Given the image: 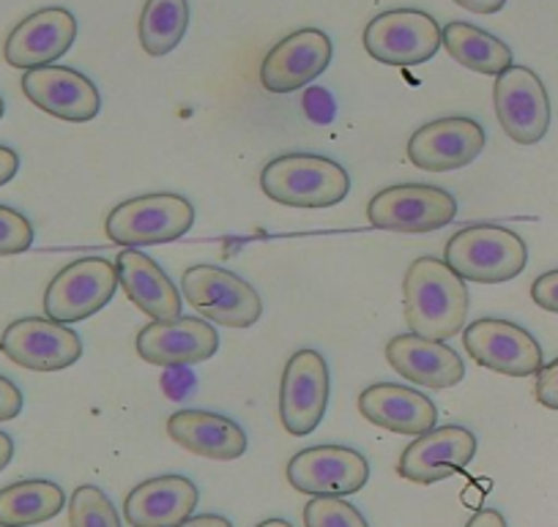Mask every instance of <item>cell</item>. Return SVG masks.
<instances>
[{
	"instance_id": "cell-1",
	"label": "cell",
	"mask_w": 558,
	"mask_h": 527,
	"mask_svg": "<svg viewBox=\"0 0 558 527\" xmlns=\"http://www.w3.org/2000/svg\"><path fill=\"white\" fill-rule=\"evenodd\" d=\"M405 322L411 333L436 342L458 336L469 317V287L452 268L438 257H418L408 266Z\"/></svg>"
},
{
	"instance_id": "cell-2",
	"label": "cell",
	"mask_w": 558,
	"mask_h": 527,
	"mask_svg": "<svg viewBox=\"0 0 558 527\" xmlns=\"http://www.w3.org/2000/svg\"><path fill=\"white\" fill-rule=\"evenodd\" d=\"M260 189L279 206L331 208L345 200L351 179L345 167L326 156L286 154L263 167Z\"/></svg>"
},
{
	"instance_id": "cell-3",
	"label": "cell",
	"mask_w": 558,
	"mask_h": 527,
	"mask_svg": "<svg viewBox=\"0 0 558 527\" xmlns=\"http://www.w3.org/2000/svg\"><path fill=\"white\" fill-rule=\"evenodd\" d=\"M444 262L476 284H501L520 277L529 262V246L501 224H471L454 233L444 249Z\"/></svg>"
},
{
	"instance_id": "cell-4",
	"label": "cell",
	"mask_w": 558,
	"mask_h": 527,
	"mask_svg": "<svg viewBox=\"0 0 558 527\" xmlns=\"http://www.w3.org/2000/svg\"><path fill=\"white\" fill-rule=\"evenodd\" d=\"M195 224V206L173 192H154L121 203L107 213L105 233L112 244L137 246L173 244L184 238Z\"/></svg>"
},
{
	"instance_id": "cell-5",
	"label": "cell",
	"mask_w": 558,
	"mask_h": 527,
	"mask_svg": "<svg viewBox=\"0 0 558 527\" xmlns=\"http://www.w3.org/2000/svg\"><path fill=\"white\" fill-rule=\"evenodd\" d=\"M444 45V30L427 12L395 9L369 20L364 28V50L386 66H418L427 63Z\"/></svg>"
},
{
	"instance_id": "cell-6",
	"label": "cell",
	"mask_w": 558,
	"mask_h": 527,
	"mask_svg": "<svg viewBox=\"0 0 558 527\" xmlns=\"http://www.w3.org/2000/svg\"><path fill=\"white\" fill-rule=\"evenodd\" d=\"M118 268L107 257H80L52 277L45 290V315L56 322H80L105 309L118 290Z\"/></svg>"
},
{
	"instance_id": "cell-7",
	"label": "cell",
	"mask_w": 558,
	"mask_h": 527,
	"mask_svg": "<svg viewBox=\"0 0 558 527\" xmlns=\"http://www.w3.org/2000/svg\"><path fill=\"white\" fill-rule=\"evenodd\" d=\"M458 217V200L430 184H400L378 192L367 206L373 228L389 233L422 235L441 230Z\"/></svg>"
},
{
	"instance_id": "cell-8",
	"label": "cell",
	"mask_w": 558,
	"mask_h": 527,
	"mask_svg": "<svg viewBox=\"0 0 558 527\" xmlns=\"http://www.w3.org/2000/svg\"><path fill=\"white\" fill-rule=\"evenodd\" d=\"M184 298L206 320L228 328H250L260 320L263 301L246 279L219 266H195L181 279Z\"/></svg>"
},
{
	"instance_id": "cell-9",
	"label": "cell",
	"mask_w": 558,
	"mask_h": 527,
	"mask_svg": "<svg viewBox=\"0 0 558 527\" xmlns=\"http://www.w3.org/2000/svg\"><path fill=\"white\" fill-rule=\"evenodd\" d=\"M0 353L34 372H61L83 356V339L50 317H20L0 336Z\"/></svg>"
},
{
	"instance_id": "cell-10",
	"label": "cell",
	"mask_w": 558,
	"mask_h": 527,
	"mask_svg": "<svg viewBox=\"0 0 558 527\" xmlns=\"http://www.w3.org/2000/svg\"><path fill=\"white\" fill-rule=\"evenodd\" d=\"M329 407V367L318 350H299L282 369L279 418L293 438L313 434Z\"/></svg>"
},
{
	"instance_id": "cell-11",
	"label": "cell",
	"mask_w": 558,
	"mask_h": 527,
	"mask_svg": "<svg viewBox=\"0 0 558 527\" xmlns=\"http://www.w3.org/2000/svg\"><path fill=\"white\" fill-rule=\"evenodd\" d=\"M288 483L313 498H348L369 481V462L348 445H313L288 462Z\"/></svg>"
},
{
	"instance_id": "cell-12",
	"label": "cell",
	"mask_w": 558,
	"mask_h": 527,
	"mask_svg": "<svg viewBox=\"0 0 558 527\" xmlns=\"http://www.w3.org/2000/svg\"><path fill=\"white\" fill-rule=\"evenodd\" d=\"M493 105L504 134L518 145H536L550 128V99L531 69L509 66L493 85Z\"/></svg>"
},
{
	"instance_id": "cell-13",
	"label": "cell",
	"mask_w": 558,
	"mask_h": 527,
	"mask_svg": "<svg viewBox=\"0 0 558 527\" xmlns=\"http://www.w3.org/2000/svg\"><path fill=\"white\" fill-rule=\"evenodd\" d=\"M463 344L480 367L507 378H529L539 375V369L545 367L539 342L525 328L498 317H482L471 322L463 333Z\"/></svg>"
},
{
	"instance_id": "cell-14",
	"label": "cell",
	"mask_w": 558,
	"mask_h": 527,
	"mask_svg": "<svg viewBox=\"0 0 558 527\" xmlns=\"http://www.w3.org/2000/svg\"><path fill=\"white\" fill-rule=\"evenodd\" d=\"M219 350L217 328L201 317L154 320L137 333V353L143 361L162 369L195 367Z\"/></svg>"
},
{
	"instance_id": "cell-15",
	"label": "cell",
	"mask_w": 558,
	"mask_h": 527,
	"mask_svg": "<svg viewBox=\"0 0 558 527\" xmlns=\"http://www.w3.org/2000/svg\"><path fill=\"white\" fill-rule=\"evenodd\" d=\"M331 63V39L318 28L286 36L260 63V85L268 94H293L307 88Z\"/></svg>"
},
{
	"instance_id": "cell-16",
	"label": "cell",
	"mask_w": 558,
	"mask_h": 527,
	"mask_svg": "<svg viewBox=\"0 0 558 527\" xmlns=\"http://www.w3.org/2000/svg\"><path fill=\"white\" fill-rule=\"evenodd\" d=\"M485 150V128L474 118L430 121L408 139V159L425 172H452L469 167Z\"/></svg>"
},
{
	"instance_id": "cell-17",
	"label": "cell",
	"mask_w": 558,
	"mask_h": 527,
	"mask_svg": "<svg viewBox=\"0 0 558 527\" xmlns=\"http://www.w3.org/2000/svg\"><path fill=\"white\" fill-rule=\"evenodd\" d=\"M476 456V434L458 424L418 434L400 454L397 473L413 483H436L471 465Z\"/></svg>"
},
{
	"instance_id": "cell-18",
	"label": "cell",
	"mask_w": 558,
	"mask_h": 527,
	"mask_svg": "<svg viewBox=\"0 0 558 527\" xmlns=\"http://www.w3.org/2000/svg\"><path fill=\"white\" fill-rule=\"evenodd\" d=\"M23 94L41 112L69 123H85L101 110V96L96 85L77 69L69 66L31 69L23 77Z\"/></svg>"
},
{
	"instance_id": "cell-19",
	"label": "cell",
	"mask_w": 558,
	"mask_h": 527,
	"mask_svg": "<svg viewBox=\"0 0 558 527\" xmlns=\"http://www.w3.org/2000/svg\"><path fill=\"white\" fill-rule=\"evenodd\" d=\"M77 39V20L72 12L61 7L41 9L25 17L17 28L9 34L3 56L14 69H41L52 66Z\"/></svg>"
},
{
	"instance_id": "cell-20",
	"label": "cell",
	"mask_w": 558,
	"mask_h": 527,
	"mask_svg": "<svg viewBox=\"0 0 558 527\" xmlns=\"http://www.w3.org/2000/svg\"><path fill=\"white\" fill-rule=\"evenodd\" d=\"M386 361L397 375L422 389L444 391L465 378V364L458 350L416 333H400L391 339L386 344Z\"/></svg>"
},
{
	"instance_id": "cell-21",
	"label": "cell",
	"mask_w": 558,
	"mask_h": 527,
	"mask_svg": "<svg viewBox=\"0 0 558 527\" xmlns=\"http://www.w3.org/2000/svg\"><path fill=\"white\" fill-rule=\"evenodd\" d=\"M195 481L186 476H157L137 483L123 500V519L132 527H175L197 508Z\"/></svg>"
},
{
	"instance_id": "cell-22",
	"label": "cell",
	"mask_w": 558,
	"mask_h": 527,
	"mask_svg": "<svg viewBox=\"0 0 558 527\" xmlns=\"http://www.w3.org/2000/svg\"><path fill=\"white\" fill-rule=\"evenodd\" d=\"M359 413L375 427L395 434H418L436 429L438 410L422 391L397 383H375L359 394Z\"/></svg>"
},
{
	"instance_id": "cell-23",
	"label": "cell",
	"mask_w": 558,
	"mask_h": 527,
	"mask_svg": "<svg viewBox=\"0 0 558 527\" xmlns=\"http://www.w3.org/2000/svg\"><path fill=\"white\" fill-rule=\"evenodd\" d=\"M168 434L175 445L206 459L233 462L244 456L246 432L228 416L184 407L168 418Z\"/></svg>"
},
{
	"instance_id": "cell-24",
	"label": "cell",
	"mask_w": 558,
	"mask_h": 527,
	"mask_svg": "<svg viewBox=\"0 0 558 527\" xmlns=\"http://www.w3.org/2000/svg\"><path fill=\"white\" fill-rule=\"evenodd\" d=\"M118 282L126 298L146 311L151 320H175L181 317V295L173 279L148 255L137 249H123L116 260Z\"/></svg>"
},
{
	"instance_id": "cell-25",
	"label": "cell",
	"mask_w": 558,
	"mask_h": 527,
	"mask_svg": "<svg viewBox=\"0 0 558 527\" xmlns=\"http://www.w3.org/2000/svg\"><path fill=\"white\" fill-rule=\"evenodd\" d=\"M66 494L56 481L25 478L0 489V527H31L63 511Z\"/></svg>"
},
{
	"instance_id": "cell-26",
	"label": "cell",
	"mask_w": 558,
	"mask_h": 527,
	"mask_svg": "<svg viewBox=\"0 0 558 527\" xmlns=\"http://www.w3.org/2000/svg\"><path fill=\"white\" fill-rule=\"evenodd\" d=\"M444 47L460 66L498 77L512 66V50L487 30L469 23H449L444 28Z\"/></svg>"
},
{
	"instance_id": "cell-27",
	"label": "cell",
	"mask_w": 558,
	"mask_h": 527,
	"mask_svg": "<svg viewBox=\"0 0 558 527\" xmlns=\"http://www.w3.org/2000/svg\"><path fill=\"white\" fill-rule=\"evenodd\" d=\"M190 28V3L186 0H146L140 14V45L151 58L173 52Z\"/></svg>"
},
{
	"instance_id": "cell-28",
	"label": "cell",
	"mask_w": 558,
	"mask_h": 527,
	"mask_svg": "<svg viewBox=\"0 0 558 527\" xmlns=\"http://www.w3.org/2000/svg\"><path fill=\"white\" fill-rule=\"evenodd\" d=\"M69 527H121V516L99 487L85 483L69 500Z\"/></svg>"
},
{
	"instance_id": "cell-29",
	"label": "cell",
	"mask_w": 558,
	"mask_h": 527,
	"mask_svg": "<svg viewBox=\"0 0 558 527\" xmlns=\"http://www.w3.org/2000/svg\"><path fill=\"white\" fill-rule=\"evenodd\" d=\"M304 527H369L345 498H313L304 505Z\"/></svg>"
},
{
	"instance_id": "cell-30",
	"label": "cell",
	"mask_w": 558,
	"mask_h": 527,
	"mask_svg": "<svg viewBox=\"0 0 558 527\" xmlns=\"http://www.w3.org/2000/svg\"><path fill=\"white\" fill-rule=\"evenodd\" d=\"M34 246V224L20 211L0 206V257L23 255Z\"/></svg>"
},
{
	"instance_id": "cell-31",
	"label": "cell",
	"mask_w": 558,
	"mask_h": 527,
	"mask_svg": "<svg viewBox=\"0 0 558 527\" xmlns=\"http://www.w3.org/2000/svg\"><path fill=\"white\" fill-rule=\"evenodd\" d=\"M531 298H534V304L539 309L558 315V268L534 279V284H531Z\"/></svg>"
},
{
	"instance_id": "cell-32",
	"label": "cell",
	"mask_w": 558,
	"mask_h": 527,
	"mask_svg": "<svg viewBox=\"0 0 558 527\" xmlns=\"http://www.w3.org/2000/svg\"><path fill=\"white\" fill-rule=\"evenodd\" d=\"M536 402L547 410H558V358L545 364L536 375Z\"/></svg>"
},
{
	"instance_id": "cell-33",
	"label": "cell",
	"mask_w": 558,
	"mask_h": 527,
	"mask_svg": "<svg viewBox=\"0 0 558 527\" xmlns=\"http://www.w3.org/2000/svg\"><path fill=\"white\" fill-rule=\"evenodd\" d=\"M304 110L313 121L329 123L335 118V101L324 88H310L307 96H304Z\"/></svg>"
},
{
	"instance_id": "cell-34",
	"label": "cell",
	"mask_w": 558,
	"mask_h": 527,
	"mask_svg": "<svg viewBox=\"0 0 558 527\" xmlns=\"http://www.w3.org/2000/svg\"><path fill=\"white\" fill-rule=\"evenodd\" d=\"M23 413V394L9 378L0 375V421H12Z\"/></svg>"
},
{
	"instance_id": "cell-35",
	"label": "cell",
	"mask_w": 558,
	"mask_h": 527,
	"mask_svg": "<svg viewBox=\"0 0 558 527\" xmlns=\"http://www.w3.org/2000/svg\"><path fill=\"white\" fill-rule=\"evenodd\" d=\"M17 170H20L17 150L7 148V145H0V186L9 184V181L17 175Z\"/></svg>"
},
{
	"instance_id": "cell-36",
	"label": "cell",
	"mask_w": 558,
	"mask_h": 527,
	"mask_svg": "<svg viewBox=\"0 0 558 527\" xmlns=\"http://www.w3.org/2000/svg\"><path fill=\"white\" fill-rule=\"evenodd\" d=\"M465 527H507V519H504L501 511L480 508L474 516H471Z\"/></svg>"
},
{
	"instance_id": "cell-37",
	"label": "cell",
	"mask_w": 558,
	"mask_h": 527,
	"mask_svg": "<svg viewBox=\"0 0 558 527\" xmlns=\"http://www.w3.org/2000/svg\"><path fill=\"white\" fill-rule=\"evenodd\" d=\"M454 3L474 14H496L501 12L507 0H454Z\"/></svg>"
},
{
	"instance_id": "cell-38",
	"label": "cell",
	"mask_w": 558,
	"mask_h": 527,
	"mask_svg": "<svg viewBox=\"0 0 558 527\" xmlns=\"http://www.w3.org/2000/svg\"><path fill=\"white\" fill-rule=\"evenodd\" d=\"M175 527H233V525H230V519H225V516L219 514H201V516H190V519L181 522V525Z\"/></svg>"
},
{
	"instance_id": "cell-39",
	"label": "cell",
	"mask_w": 558,
	"mask_h": 527,
	"mask_svg": "<svg viewBox=\"0 0 558 527\" xmlns=\"http://www.w3.org/2000/svg\"><path fill=\"white\" fill-rule=\"evenodd\" d=\"M14 456V440L7 432H0V470L12 462Z\"/></svg>"
},
{
	"instance_id": "cell-40",
	"label": "cell",
	"mask_w": 558,
	"mask_h": 527,
	"mask_svg": "<svg viewBox=\"0 0 558 527\" xmlns=\"http://www.w3.org/2000/svg\"><path fill=\"white\" fill-rule=\"evenodd\" d=\"M257 527H293V525L288 519H266V522H260Z\"/></svg>"
},
{
	"instance_id": "cell-41",
	"label": "cell",
	"mask_w": 558,
	"mask_h": 527,
	"mask_svg": "<svg viewBox=\"0 0 558 527\" xmlns=\"http://www.w3.org/2000/svg\"><path fill=\"white\" fill-rule=\"evenodd\" d=\"M0 118H3V99H0Z\"/></svg>"
}]
</instances>
